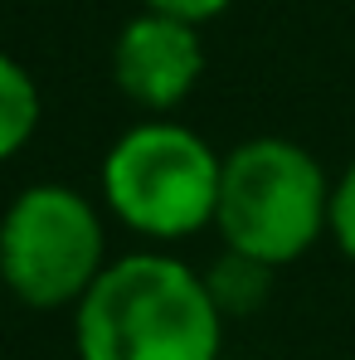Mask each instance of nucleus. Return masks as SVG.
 <instances>
[{
	"label": "nucleus",
	"instance_id": "nucleus-1",
	"mask_svg": "<svg viewBox=\"0 0 355 360\" xmlns=\"http://www.w3.org/2000/svg\"><path fill=\"white\" fill-rule=\"evenodd\" d=\"M83 360H219L224 311L209 283L171 253H127L73 307Z\"/></svg>",
	"mask_w": 355,
	"mask_h": 360
},
{
	"label": "nucleus",
	"instance_id": "nucleus-2",
	"mask_svg": "<svg viewBox=\"0 0 355 360\" xmlns=\"http://www.w3.org/2000/svg\"><path fill=\"white\" fill-rule=\"evenodd\" d=\"M331 224V180L321 161L288 136H253L224 156L214 229L229 253L283 268Z\"/></svg>",
	"mask_w": 355,
	"mask_h": 360
},
{
	"label": "nucleus",
	"instance_id": "nucleus-3",
	"mask_svg": "<svg viewBox=\"0 0 355 360\" xmlns=\"http://www.w3.org/2000/svg\"><path fill=\"white\" fill-rule=\"evenodd\" d=\"M224 156L180 122H141L122 131L103 161V200L146 239H185L214 224Z\"/></svg>",
	"mask_w": 355,
	"mask_h": 360
},
{
	"label": "nucleus",
	"instance_id": "nucleus-4",
	"mask_svg": "<svg viewBox=\"0 0 355 360\" xmlns=\"http://www.w3.org/2000/svg\"><path fill=\"white\" fill-rule=\"evenodd\" d=\"M108 268L103 214L68 185H30L0 219V278L25 307H78Z\"/></svg>",
	"mask_w": 355,
	"mask_h": 360
},
{
	"label": "nucleus",
	"instance_id": "nucleus-5",
	"mask_svg": "<svg viewBox=\"0 0 355 360\" xmlns=\"http://www.w3.org/2000/svg\"><path fill=\"white\" fill-rule=\"evenodd\" d=\"M205 73V49L195 25L171 15H136L112 44V78L117 88L146 112H171L190 98V88Z\"/></svg>",
	"mask_w": 355,
	"mask_h": 360
},
{
	"label": "nucleus",
	"instance_id": "nucleus-6",
	"mask_svg": "<svg viewBox=\"0 0 355 360\" xmlns=\"http://www.w3.org/2000/svg\"><path fill=\"white\" fill-rule=\"evenodd\" d=\"M39 127V88L25 63L0 54V161H10Z\"/></svg>",
	"mask_w": 355,
	"mask_h": 360
},
{
	"label": "nucleus",
	"instance_id": "nucleus-7",
	"mask_svg": "<svg viewBox=\"0 0 355 360\" xmlns=\"http://www.w3.org/2000/svg\"><path fill=\"white\" fill-rule=\"evenodd\" d=\"M268 273L273 268H263V263H248V258H238V253H229L205 283H209V292H214V302H219V311L229 316V311H243V307H253V302L268 292Z\"/></svg>",
	"mask_w": 355,
	"mask_h": 360
},
{
	"label": "nucleus",
	"instance_id": "nucleus-8",
	"mask_svg": "<svg viewBox=\"0 0 355 360\" xmlns=\"http://www.w3.org/2000/svg\"><path fill=\"white\" fill-rule=\"evenodd\" d=\"M326 234L355 263V161L346 166V176L331 185V224H326Z\"/></svg>",
	"mask_w": 355,
	"mask_h": 360
},
{
	"label": "nucleus",
	"instance_id": "nucleus-9",
	"mask_svg": "<svg viewBox=\"0 0 355 360\" xmlns=\"http://www.w3.org/2000/svg\"><path fill=\"white\" fill-rule=\"evenodd\" d=\"M229 0H146V10L156 15H171V20H185V25H200V20H214Z\"/></svg>",
	"mask_w": 355,
	"mask_h": 360
}]
</instances>
